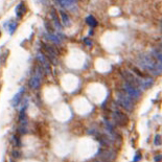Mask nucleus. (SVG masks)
Returning <instances> with one entry per match:
<instances>
[{"label":"nucleus","instance_id":"obj_1","mask_svg":"<svg viewBox=\"0 0 162 162\" xmlns=\"http://www.w3.org/2000/svg\"><path fill=\"white\" fill-rule=\"evenodd\" d=\"M137 65L141 69L154 75L162 74V64H160L152 54H141L137 57Z\"/></svg>","mask_w":162,"mask_h":162},{"label":"nucleus","instance_id":"obj_2","mask_svg":"<svg viewBox=\"0 0 162 162\" xmlns=\"http://www.w3.org/2000/svg\"><path fill=\"white\" fill-rule=\"evenodd\" d=\"M116 97H117V104L120 107H123L125 110L129 111V112L134 110V106H135L134 99L131 98L129 95H127L123 91H117Z\"/></svg>","mask_w":162,"mask_h":162},{"label":"nucleus","instance_id":"obj_3","mask_svg":"<svg viewBox=\"0 0 162 162\" xmlns=\"http://www.w3.org/2000/svg\"><path fill=\"white\" fill-rule=\"evenodd\" d=\"M123 90L127 95H129L131 98H133V99H137V98H139L140 96H141V90H140L139 88H137V87L127 83V82L123 83Z\"/></svg>","mask_w":162,"mask_h":162},{"label":"nucleus","instance_id":"obj_4","mask_svg":"<svg viewBox=\"0 0 162 162\" xmlns=\"http://www.w3.org/2000/svg\"><path fill=\"white\" fill-rule=\"evenodd\" d=\"M121 75H123V77L125 79V81L127 82V83L139 88V81L141 77H138L137 75H135V74L132 73V72L129 71V70H121Z\"/></svg>","mask_w":162,"mask_h":162},{"label":"nucleus","instance_id":"obj_5","mask_svg":"<svg viewBox=\"0 0 162 162\" xmlns=\"http://www.w3.org/2000/svg\"><path fill=\"white\" fill-rule=\"evenodd\" d=\"M98 157H101V159L103 160H107V161L112 162L113 160H115L116 158V154L114 151H112L111 149H99L97 153Z\"/></svg>","mask_w":162,"mask_h":162},{"label":"nucleus","instance_id":"obj_6","mask_svg":"<svg viewBox=\"0 0 162 162\" xmlns=\"http://www.w3.org/2000/svg\"><path fill=\"white\" fill-rule=\"evenodd\" d=\"M112 117H113L114 121L116 123H118L119 125H125L127 123H129V118L128 116L125 115L123 112L119 110H115L113 111V113H112Z\"/></svg>","mask_w":162,"mask_h":162},{"label":"nucleus","instance_id":"obj_7","mask_svg":"<svg viewBox=\"0 0 162 162\" xmlns=\"http://www.w3.org/2000/svg\"><path fill=\"white\" fill-rule=\"evenodd\" d=\"M37 61L40 63V65L42 66V68H43V70H44L45 72H46L47 74L50 73V70H51V68H50V64H49V61L47 60L46 56L45 54H43L42 52H38L37 54Z\"/></svg>","mask_w":162,"mask_h":162},{"label":"nucleus","instance_id":"obj_8","mask_svg":"<svg viewBox=\"0 0 162 162\" xmlns=\"http://www.w3.org/2000/svg\"><path fill=\"white\" fill-rule=\"evenodd\" d=\"M41 81H42V73L41 71H36V74L32 76V79L28 82V85L32 89H38L41 86Z\"/></svg>","mask_w":162,"mask_h":162},{"label":"nucleus","instance_id":"obj_9","mask_svg":"<svg viewBox=\"0 0 162 162\" xmlns=\"http://www.w3.org/2000/svg\"><path fill=\"white\" fill-rule=\"evenodd\" d=\"M154 84V80L150 76H147V77H141L139 81V89L141 90H147V89H150Z\"/></svg>","mask_w":162,"mask_h":162},{"label":"nucleus","instance_id":"obj_10","mask_svg":"<svg viewBox=\"0 0 162 162\" xmlns=\"http://www.w3.org/2000/svg\"><path fill=\"white\" fill-rule=\"evenodd\" d=\"M23 93H24V89H21V90L19 91V92H17V93L14 95V97H13L12 99V106L13 107H18L19 106V104L21 103V99H22L23 97Z\"/></svg>","mask_w":162,"mask_h":162},{"label":"nucleus","instance_id":"obj_11","mask_svg":"<svg viewBox=\"0 0 162 162\" xmlns=\"http://www.w3.org/2000/svg\"><path fill=\"white\" fill-rule=\"evenodd\" d=\"M43 48L46 51V54H48V57H56L59 54V51L57 50V48L54 46H50V45H43Z\"/></svg>","mask_w":162,"mask_h":162},{"label":"nucleus","instance_id":"obj_12","mask_svg":"<svg viewBox=\"0 0 162 162\" xmlns=\"http://www.w3.org/2000/svg\"><path fill=\"white\" fill-rule=\"evenodd\" d=\"M26 11H27V8H26V6H25V4L21 2V3H19L17 6H16L15 12H16V15H17V17L18 18H21L23 15H24L25 13H26Z\"/></svg>","mask_w":162,"mask_h":162},{"label":"nucleus","instance_id":"obj_13","mask_svg":"<svg viewBox=\"0 0 162 162\" xmlns=\"http://www.w3.org/2000/svg\"><path fill=\"white\" fill-rule=\"evenodd\" d=\"M44 38L46 40H48V41H50L51 43H54V44H60L61 43V40H60V37H58L57 35L54 34H45L44 35Z\"/></svg>","mask_w":162,"mask_h":162},{"label":"nucleus","instance_id":"obj_14","mask_svg":"<svg viewBox=\"0 0 162 162\" xmlns=\"http://www.w3.org/2000/svg\"><path fill=\"white\" fill-rule=\"evenodd\" d=\"M60 16H61L62 24L65 25V26H69V25H70V22H71V21H70V17H69L65 12H63V11L60 12Z\"/></svg>","mask_w":162,"mask_h":162},{"label":"nucleus","instance_id":"obj_15","mask_svg":"<svg viewBox=\"0 0 162 162\" xmlns=\"http://www.w3.org/2000/svg\"><path fill=\"white\" fill-rule=\"evenodd\" d=\"M56 1L64 8H70V6L75 4L76 2V0H56Z\"/></svg>","mask_w":162,"mask_h":162},{"label":"nucleus","instance_id":"obj_16","mask_svg":"<svg viewBox=\"0 0 162 162\" xmlns=\"http://www.w3.org/2000/svg\"><path fill=\"white\" fill-rule=\"evenodd\" d=\"M51 16H52V19H54V26L57 27L58 30H62V23H61V20H59V18H58L57 14H56V11H54V10H52V11H51Z\"/></svg>","mask_w":162,"mask_h":162},{"label":"nucleus","instance_id":"obj_17","mask_svg":"<svg viewBox=\"0 0 162 162\" xmlns=\"http://www.w3.org/2000/svg\"><path fill=\"white\" fill-rule=\"evenodd\" d=\"M86 23L89 25L90 27H96L97 26V21H96V19L93 17V16H88V17L86 18Z\"/></svg>","mask_w":162,"mask_h":162},{"label":"nucleus","instance_id":"obj_18","mask_svg":"<svg viewBox=\"0 0 162 162\" xmlns=\"http://www.w3.org/2000/svg\"><path fill=\"white\" fill-rule=\"evenodd\" d=\"M152 56L155 58V59L157 60L158 62H159L160 64H162V54L159 51V50H158L157 48L153 49V54H152Z\"/></svg>","mask_w":162,"mask_h":162},{"label":"nucleus","instance_id":"obj_19","mask_svg":"<svg viewBox=\"0 0 162 162\" xmlns=\"http://www.w3.org/2000/svg\"><path fill=\"white\" fill-rule=\"evenodd\" d=\"M17 27H18L17 22H15V21H12V22H10V25H8V32H10V35L14 34Z\"/></svg>","mask_w":162,"mask_h":162},{"label":"nucleus","instance_id":"obj_20","mask_svg":"<svg viewBox=\"0 0 162 162\" xmlns=\"http://www.w3.org/2000/svg\"><path fill=\"white\" fill-rule=\"evenodd\" d=\"M11 141H12V144L14 145V147H21V141H20L19 137H17L16 135L12 136Z\"/></svg>","mask_w":162,"mask_h":162},{"label":"nucleus","instance_id":"obj_21","mask_svg":"<svg viewBox=\"0 0 162 162\" xmlns=\"http://www.w3.org/2000/svg\"><path fill=\"white\" fill-rule=\"evenodd\" d=\"M154 144L159 147V145L162 144V138L160 135H156L155 136V139H154Z\"/></svg>","mask_w":162,"mask_h":162},{"label":"nucleus","instance_id":"obj_22","mask_svg":"<svg viewBox=\"0 0 162 162\" xmlns=\"http://www.w3.org/2000/svg\"><path fill=\"white\" fill-rule=\"evenodd\" d=\"M12 156L14 158H20L21 156H22V153L19 152V151H17V150H13L12 151Z\"/></svg>","mask_w":162,"mask_h":162},{"label":"nucleus","instance_id":"obj_23","mask_svg":"<svg viewBox=\"0 0 162 162\" xmlns=\"http://www.w3.org/2000/svg\"><path fill=\"white\" fill-rule=\"evenodd\" d=\"M84 43H85V45H87V46H92V45H93V41H92L90 38H85V39H84Z\"/></svg>","mask_w":162,"mask_h":162},{"label":"nucleus","instance_id":"obj_24","mask_svg":"<svg viewBox=\"0 0 162 162\" xmlns=\"http://www.w3.org/2000/svg\"><path fill=\"white\" fill-rule=\"evenodd\" d=\"M140 159H141V156H140L139 153H137V155L135 156V158H134L133 162H138V161H140Z\"/></svg>","mask_w":162,"mask_h":162},{"label":"nucleus","instance_id":"obj_25","mask_svg":"<svg viewBox=\"0 0 162 162\" xmlns=\"http://www.w3.org/2000/svg\"><path fill=\"white\" fill-rule=\"evenodd\" d=\"M155 162H160L162 160V156L161 155H158V156H156V157L154 158Z\"/></svg>","mask_w":162,"mask_h":162},{"label":"nucleus","instance_id":"obj_26","mask_svg":"<svg viewBox=\"0 0 162 162\" xmlns=\"http://www.w3.org/2000/svg\"><path fill=\"white\" fill-rule=\"evenodd\" d=\"M95 162H110V161H107V160H103V159H99V160H96Z\"/></svg>","mask_w":162,"mask_h":162},{"label":"nucleus","instance_id":"obj_27","mask_svg":"<svg viewBox=\"0 0 162 162\" xmlns=\"http://www.w3.org/2000/svg\"><path fill=\"white\" fill-rule=\"evenodd\" d=\"M157 49H158V50H159L160 52H161V54H162V45H161V46L159 47V48H157Z\"/></svg>","mask_w":162,"mask_h":162},{"label":"nucleus","instance_id":"obj_28","mask_svg":"<svg viewBox=\"0 0 162 162\" xmlns=\"http://www.w3.org/2000/svg\"><path fill=\"white\" fill-rule=\"evenodd\" d=\"M160 25H161V28H162V21H161V23H160Z\"/></svg>","mask_w":162,"mask_h":162},{"label":"nucleus","instance_id":"obj_29","mask_svg":"<svg viewBox=\"0 0 162 162\" xmlns=\"http://www.w3.org/2000/svg\"><path fill=\"white\" fill-rule=\"evenodd\" d=\"M0 36H1V32H0Z\"/></svg>","mask_w":162,"mask_h":162},{"label":"nucleus","instance_id":"obj_30","mask_svg":"<svg viewBox=\"0 0 162 162\" xmlns=\"http://www.w3.org/2000/svg\"><path fill=\"white\" fill-rule=\"evenodd\" d=\"M161 42H162V38H161Z\"/></svg>","mask_w":162,"mask_h":162}]
</instances>
